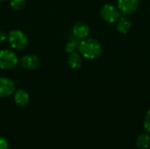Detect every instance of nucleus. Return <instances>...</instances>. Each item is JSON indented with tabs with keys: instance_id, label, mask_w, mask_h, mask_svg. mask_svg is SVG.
<instances>
[{
	"instance_id": "f257e3e1",
	"label": "nucleus",
	"mask_w": 150,
	"mask_h": 149,
	"mask_svg": "<svg viewBox=\"0 0 150 149\" xmlns=\"http://www.w3.org/2000/svg\"><path fill=\"white\" fill-rule=\"evenodd\" d=\"M77 50L82 57L88 60L98 59L102 54V47L100 43L92 38H86L80 40Z\"/></svg>"
},
{
	"instance_id": "f03ea898",
	"label": "nucleus",
	"mask_w": 150,
	"mask_h": 149,
	"mask_svg": "<svg viewBox=\"0 0 150 149\" xmlns=\"http://www.w3.org/2000/svg\"><path fill=\"white\" fill-rule=\"evenodd\" d=\"M7 41L11 47L15 50H23L28 45L26 34L19 29H12L7 34Z\"/></svg>"
},
{
	"instance_id": "7ed1b4c3",
	"label": "nucleus",
	"mask_w": 150,
	"mask_h": 149,
	"mask_svg": "<svg viewBox=\"0 0 150 149\" xmlns=\"http://www.w3.org/2000/svg\"><path fill=\"white\" fill-rule=\"evenodd\" d=\"M19 63L16 53L11 49L0 50V69L10 70L18 66Z\"/></svg>"
},
{
	"instance_id": "20e7f679",
	"label": "nucleus",
	"mask_w": 150,
	"mask_h": 149,
	"mask_svg": "<svg viewBox=\"0 0 150 149\" xmlns=\"http://www.w3.org/2000/svg\"><path fill=\"white\" fill-rule=\"evenodd\" d=\"M120 13L121 12L119 8L111 4H105L100 9V16L102 19L109 24L116 23L120 18Z\"/></svg>"
},
{
	"instance_id": "39448f33",
	"label": "nucleus",
	"mask_w": 150,
	"mask_h": 149,
	"mask_svg": "<svg viewBox=\"0 0 150 149\" xmlns=\"http://www.w3.org/2000/svg\"><path fill=\"white\" fill-rule=\"evenodd\" d=\"M16 90L14 82L6 76H0V98L9 97Z\"/></svg>"
},
{
	"instance_id": "423d86ee",
	"label": "nucleus",
	"mask_w": 150,
	"mask_h": 149,
	"mask_svg": "<svg viewBox=\"0 0 150 149\" xmlns=\"http://www.w3.org/2000/svg\"><path fill=\"white\" fill-rule=\"evenodd\" d=\"M140 0H118L117 7L124 15H131L135 12Z\"/></svg>"
},
{
	"instance_id": "0eeeda50",
	"label": "nucleus",
	"mask_w": 150,
	"mask_h": 149,
	"mask_svg": "<svg viewBox=\"0 0 150 149\" xmlns=\"http://www.w3.org/2000/svg\"><path fill=\"white\" fill-rule=\"evenodd\" d=\"M20 65L25 70H34L40 65V59L36 54H27L21 58Z\"/></svg>"
},
{
	"instance_id": "6e6552de",
	"label": "nucleus",
	"mask_w": 150,
	"mask_h": 149,
	"mask_svg": "<svg viewBox=\"0 0 150 149\" xmlns=\"http://www.w3.org/2000/svg\"><path fill=\"white\" fill-rule=\"evenodd\" d=\"M72 33L73 36L79 40H84L86 38H88L89 34H90V27L88 25H86L83 22H76L72 28Z\"/></svg>"
},
{
	"instance_id": "1a4fd4ad",
	"label": "nucleus",
	"mask_w": 150,
	"mask_h": 149,
	"mask_svg": "<svg viewBox=\"0 0 150 149\" xmlns=\"http://www.w3.org/2000/svg\"><path fill=\"white\" fill-rule=\"evenodd\" d=\"M13 95H14V101H15L16 105H18V106L24 107L29 104L30 96L26 90H25L23 89H18V90H15Z\"/></svg>"
},
{
	"instance_id": "9d476101",
	"label": "nucleus",
	"mask_w": 150,
	"mask_h": 149,
	"mask_svg": "<svg viewBox=\"0 0 150 149\" xmlns=\"http://www.w3.org/2000/svg\"><path fill=\"white\" fill-rule=\"evenodd\" d=\"M116 29L118 30L119 32L120 33H123V34H126L127 33L130 29H131V26H132V23H131V20L126 17V16H123L118 19V21L116 22Z\"/></svg>"
},
{
	"instance_id": "9b49d317",
	"label": "nucleus",
	"mask_w": 150,
	"mask_h": 149,
	"mask_svg": "<svg viewBox=\"0 0 150 149\" xmlns=\"http://www.w3.org/2000/svg\"><path fill=\"white\" fill-rule=\"evenodd\" d=\"M82 56L77 52L70 53L68 57V64L73 69H77L82 66Z\"/></svg>"
},
{
	"instance_id": "f8f14e48",
	"label": "nucleus",
	"mask_w": 150,
	"mask_h": 149,
	"mask_svg": "<svg viewBox=\"0 0 150 149\" xmlns=\"http://www.w3.org/2000/svg\"><path fill=\"white\" fill-rule=\"evenodd\" d=\"M136 146L140 149H147L150 146V136L148 133H142L136 139Z\"/></svg>"
},
{
	"instance_id": "ddd939ff",
	"label": "nucleus",
	"mask_w": 150,
	"mask_h": 149,
	"mask_svg": "<svg viewBox=\"0 0 150 149\" xmlns=\"http://www.w3.org/2000/svg\"><path fill=\"white\" fill-rule=\"evenodd\" d=\"M79 42H80V40H77V39L69 40V41L66 44V46H65V50H66V52L69 53V54L75 52V51L77 49V47H78Z\"/></svg>"
},
{
	"instance_id": "4468645a",
	"label": "nucleus",
	"mask_w": 150,
	"mask_h": 149,
	"mask_svg": "<svg viewBox=\"0 0 150 149\" xmlns=\"http://www.w3.org/2000/svg\"><path fill=\"white\" fill-rule=\"evenodd\" d=\"M25 0H10L11 7L15 11H21L25 6Z\"/></svg>"
},
{
	"instance_id": "2eb2a0df",
	"label": "nucleus",
	"mask_w": 150,
	"mask_h": 149,
	"mask_svg": "<svg viewBox=\"0 0 150 149\" xmlns=\"http://www.w3.org/2000/svg\"><path fill=\"white\" fill-rule=\"evenodd\" d=\"M144 127L150 133V110L147 112L144 118Z\"/></svg>"
},
{
	"instance_id": "dca6fc26",
	"label": "nucleus",
	"mask_w": 150,
	"mask_h": 149,
	"mask_svg": "<svg viewBox=\"0 0 150 149\" xmlns=\"http://www.w3.org/2000/svg\"><path fill=\"white\" fill-rule=\"evenodd\" d=\"M0 149H9L8 141L1 136H0Z\"/></svg>"
},
{
	"instance_id": "f3484780",
	"label": "nucleus",
	"mask_w": 150,
	"mask_h": 149,
	"mask_svg": "<svg viewBox=\"0 0 150 149\" xmlns=\"http://www.w3.org/2000/svg\"><path fill=\"white\" fill-rule=\"evenodd\" d=\"M6 40H7V35H6V33H5L4 31L0 30V42H4V41H5Z\"/></svg>"
},
{
	"instance_id": "a211bd4d",
	"label": "nucleus",
	"mask_w": 150,
	"mask_h": 149,
	"mask_svg": "<svg viewBox=\"0 0 150 149\" xmlns=\"http://www.w3.org/2000/svg\"><path fill=\"white\" fill-rule=\"evenodd\" d=\"M6 0H0V3H3V2H5Z\"/></svg>"
}]
</instances>
